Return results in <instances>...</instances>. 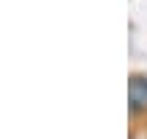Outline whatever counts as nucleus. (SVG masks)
Returning <instances> with one entry per match:
<instances>
[{"mask_svg": "<svg viewBox=\"0 0 147 139\" xmlns=\"http://www.w3.org/2000/svg\"><path fill=\"white\" fill-rule=\"evenodd\" d=\"M128 103H131V111H144L147 108V78L144 75H133L131 83H128Z\"/></svg>", "mask_w": 147, "mask_h": 139, "instance_id": "nucleus-1", "label": "nucleus"}]
</instances>
